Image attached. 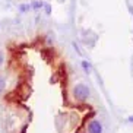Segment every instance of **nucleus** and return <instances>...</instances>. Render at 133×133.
Returning a JSON list of instances; mask_svg holds the SVG:
<instances>
[{"mask_svg": "<svg viewBox=\"0 0 133 133\" xmlns=\"http://www.w3.org/2000/svg\"><path fill=\"white\" fill-rule=\"evenodd\" d=\"M73 95L76 99L79 101H85L86 98L89 97V88L85 85V83H78V85L73 88Z\"/></svg>", "mask_w": 133, "mask_h": 133, "instance_id": "f257e3e1", "label": "nucleus"}, {"mask_svg": "<svg viewBox=\"0 0 133 133\" xmlns=\"http://www.w3.org/2000/svg\"><path fill=\"white\" fill-rule=\"evenodd\" d=\"M88 132L89 133H102V126L98 120H92L88 126Z\"/></svg>", "mask_w": 133, "mask_h": 133, "instance_id": "f03ea898", "label": "nucleus"}, {"mask_svg": "<svg viewBox=\"0 0 133 133\" xmlns=\"http://www.w3.org/2000/svg\"><path fill=\"white\" fill-rule=\"evenodd\" d=\"M4 86H6V78H4L3 73H0V95L3 94Z\"/></svg>", "mask_w": 133, "mask_h": 133, "instance_id": "7ed1b4c3", "label": "nucleus"}, {"mask_svg": "<svg viewBox=\"0 0 133 133\" xmlns=\"http://www.w3.org/2000/svg\"><path fill=\"white\" fill-rule=\"evenodd\" d=\"M82 67L86 70V73H89V70H91V66H89V63L86 62V60H83L82 62Z\"/></svg>", "mask_w": 133, "mask_h": 133, "instance_id": "20e7f679", "label": "nucleus"}, {"mask_svg": "<svg viewBox=\"0 0 133 133\" xmlns=\"http://www.w3.org/2000/svg\"><path fill=\"white\" fill-rule=\"evenodd\" d=\"M3 63H4V54H3V51L0 50V66H2Z\"/></svg>", "mask_w": 133, "mask_h": 133, "instance_id": "39448f33", "label": "nucleus"}, {"mask_svg": "<svg viewBox=\"0 0 133 133\" xmlns=\"http://www.w3.org/2000/svg\"><path fill=\"white\" fill-rule=\"evenodd\" d=\"M127 120H129V121H132V123H133V116H130V117L127 118Z\"/></svg>", "mask_w": 133, "mask_h": 133, "instance_id": "423d86ee", "label": "nucleus"}]
</instances>
